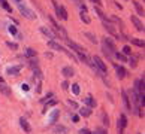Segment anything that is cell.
<instances>
[{
    "mask_svg": "<svg viewBox=\"0 0 145 134\" xmlns=\"http://www.w3.org/2000/svg\"><path fill=\"white\" fill-rule=\"evenodd\" d=\"M93 63H94V66L102 72V73H106L108 75V69H106V64L103 63V60L100 58V57H97V55H94L93 57Z\"/></svg>",
    "mask_w": 145,
    "mask_h": 134,
    "instance_id": "cell-1",
    "label": "cell"
},
{
    "mask_svg": "<svg viewBox=\"0 0 145 134\" xmlns=\"http://www.w3.org/2000/svg\"><path fill=\"white\" fill-rule=\"evenodd\" d=\"M18 9H19V12H21L24 17L29 18V19H34V18H36V15L33 14V12L30 11V9H29V8H26L23 3H18Z\"/></svg>",
    "mask_w": 145,
    "mask_h": 134,
    "instance_id": "cell-2",
    "label": "cell"
},
{
    "mask_svg": "<svg viewBox=\"0 0 145 134\" xmlns=\"http://www.w3.org/2000/svg\"><path fill=\"white\" fill-rule=\"evenodd\" d=\"M138 95H142L144 94V76H142V79H138L136 82H135V89H133Z\"/></svg>",
    "mask_w": 145,
    "mask_h": 134,
    "instance_id": "cell-3",
    "label": "cell"
},
{
    "mask_svg": "<svg viewBox=\"0 0 145 134\" xmlns=\"http://www.w3.org/2000/svg\"><path fill=\"white\" fill-rule=\"evenodd\" d=\"M54 8H55V12H57V15L61 18V19H67V12H66V9L63 8V6H58L55 2H54Z\"/></svg>",
    "mask_w": 145,
    "mask_h": 134,
    "instance_id": "cell-4",
    "label": "cell"
},
{
    "mask_svg": "<svg viewBox=\"0 0 145 134\" xmlns=\"http://www.w3.org/2000/svg\"><path fill=\"white\" fill-rule=\"evenodd\" d=\"M115 73H117V76H118L120 79H124V78L127 76V70L123 66H118V64H115Z\"/></svg>",
    "mask_w": 145,
    "mask_h": 134,
    "instance_id": "cell-5",
    "label": "cell"
},
{
    "mask_svg": "<svg viewBox=\"0 0 145 134\" xmlns=\"http://www.w3.org/2000/svg\"><path fill=\"white\" fill-rule=\"evenodd\" d=\"M65 42L69 45V46H70V48H72V49L75 51V52H84V48H82L81 45H78V43H75L73 40H70V39H66Z\"/></svg>",
    "mask_w": 145,
    "mask_h": 134,
    "instance_id": "cell-6",
    "label": "cell"
},
{
    "mask_svg": "<svg viewBox=\"0 0 145 134\" xmlns=\"http://www.w3.org/2000/svg\"><path fill=\"white\" fill-rule=\"evenodd\" d=\"M127 125V118L126 115H120V122H118V133L123 134V130H124V127Z\"/></svg>",
    "mask_w": 145,
    "mask_h": 134,
    "instance_id": "cell-7",
    "label": "cell"
},
{
    "mask_svg": "<svg viewBox=\"0 0 145 134\" xmlns=\"http://www.w3.org/2000/svg\"><path fill=\"white\" fill-rule=\"evenodd\" d=\"M103 27H105V30H108V31H109L111 34H114V36H117V37L120 39V36L117 34V30L114 28V25L111 24V22H109V21H103Z\"/></svg>",
    "mask_w": 145,
    "mask_h": 134,
    "instance_id": "cell-8",
    "label": "cell"
},
{
    "mask_svg": "<svg viewBox=\"0 0 145 134\" xmlns=\"http://www.w3.org/2000/svg\"><path fill=\"white\" fill-rule=\"evenodd\" d=\"M121 95H123V101H124V106H126V109L127 110H132V104H130V97L127 95V92L126 91H121Z\"/></svg>",
    "mask_w": 145,
    "mask_h": 134,
    "instance_id": "cell-9",
    "label": "cell"
},
{
    "mask_svg": "<svg viewBox=\"0 0 145 134\" xmlns=\"http://www.w3.org/2000/svg\"><path fill=\"white\" fill-rule=\"evenodd\" d=\"M103 43H105V45H106V46H108V48H109L111 51H112L114 54L117 52V48H115V43H114V42L111 40V39H109V37H105V39H103Z\"/></svg>",
    "mask_w": 145,
    "mask_h": 134,
    "instance_id": "cell-10",
    "label": "cell"
},
{
    "mask_svg": "<svg viewBox=\"0 0 145 134\" xmlns=\"http://www.w3.org/2000/svg\"><path fill=\"white\" fill-rule=\"evenodd\" d=\"M61 75H63L65 78H72V76L75 75V70H73L72 67H65V69L61 70Z\"/></svg>",
    "mask_w": 145,
    "mask_h": 134,
    "instance_id": "cell-11",
    "label": "cell"
},
{
    "mask_svg": "<svg viewBox=\"0 0 145 134\" xmlns=\"http://www.w3.org/2000/svg\"><path fill=\"white\" fill-rule=\"evenodd\" d=\"M132 22L135 24V27H136V30H139V31H144V24L139 21V18L136 17H132Z\"/></svg>",
    "mask_w": 145,
    "mask_h": 134,
    "instance_id": "cell-12",
    "label": "cell"
},
{
    "mask_svg": "<svg viewBox=\"0 0 145 134\" xmlns=\"http://www.w3.org/2000/svg\"><path fill=\"white\" fill-rule=\"evenodd\" d=\"M0 92H2L3 95H6V97H11V88H9L8 85H5V82L0 84Z\"/></svg>",
    "mask_w": 145,
    "mask_h": 134,
    "instance_id": "cell-13",
    "label": "cell"
},
{
    "mask_svg": "<svg viewBox=\"0 0 145 134\" xmlns=\"http://www.w3.org/2000/svg\"><path fill=\"white\" fill-rule=\"evenodd\" d=\"M48 45H49V48H52V49H55V51H63V52L66 51L65 48L60 45V43H57V42H54V40H49Z\"/></svg>",
    "mask_w": 145,
    "mask_h": 134,
    "instance_id": "cell-14",
    "label": "cell"
},
{
    "mask_svg": "<svg viewBox=\"0 0 145 134\" xmlns=\"http://www.w3.org/2000/svg\"><path fill=\"white\" fill-rule=\"evenodd\" d=\"M19 125L23 127V130H24L26 133H30V131H32V128H30V125H29V122H27L26 119H23V118L19 119Z\"/></svg>",
    "mask_w": 145,
    "mask_h": 134,
    "instance_id": "cell-15",
    "label": "cell"
},
{
    "mask_svg": "<svg viewBox=\"0 0 145 134\" xmlns=\"http://www.w3.org/2000/svg\"><path fill=\"white\" fill-rule=\"evenodd\" d=\"M19 70H21V66H14V67H9V69L6 70V73H8V75H18Z\"/></svg>",
    "mask_w": 145,
    "mask_h": 134,
    "instance_id": "cell-16",
    "label": "cell"
},
{
    "mask_svg": "<svg viewBox=\"0 0 145 134\" xmlns=\"http://www.w3.org/2000/svg\"><path fill=\"white\" fill-rule=\"evenodd\" d=\"M79 115L84 118H88L91 115V110H90V107H81L79 109Z\"/></svg>",
    "mask_w": 145,
    "mask_h": 134,
    "instance_id": "cell-17",
    "label": "cell"
},
{
    "mask_svg": "<svg viewBox=\"0 0 145 134\" xmlns=\"http://www.w3.org/2000/svg\"><path fill=\"white\" fill-rule=\"evenodd\" d=\"M130 40H132V43H133V45H136V46H139V48H144V46H145L144 40H141V39H136V37H132Z\"/></svg>",
    "mask_w": 145,
    "mask_h": 134,
    "instance_id": "cell-18",
    "label": "cell"
},
{
    "mask_svg": "<svg viewBox=\"0 0 145 134\" xmlns=\"http://www.w3.org/2000/svg\"><path fill=\"white\" fill-rule=\"evenodd\" d=\"M84 101H85V103H87V104H88V107H90V109H91V107H94V106H96V100H94V98H93V97H91V95H88V97H87V98H84Z\"/></svg>",
    "mask_w": 145,
    "mask_h": 134,
    "instance_id": "cell-19",
    "label": "cell"
},
{
    "mask_svg": "<svg viewBox=\"0 0 145 134\" xmlns=\"http://www.w3.org/2000/svg\"><path fill=\"white\" fill-rule=\"evenodd\" d=\"M102 49H103V54H105L106 57H109V58H111V57H112V55H114V52H112V51H111V49H109V48H108V46H106L105 43L102 45Z\"/></svg>",
    "mask_w": 145,
    "mask_h": 134,
    "instance_id": "cell-20",
    "label": "cell"
},
{
    "mask_svg": "<svg viewBox=\"0 0 145 134\" xmlns=\"http://www.w3.org/2000/svg\"><path fill=\"white\" fill-rule=\"evenodd\" d=\"M40 31H42V33L45 34V36H48L49 39H55V36H54V34L51 33V31H49V30L47 28V27H40Z\"/></svg>",
    "mask_w": 145,
    "mask_h": 134,
    "instance_id": "cell-21",
    "label": "cell"
},
{
    "mask_svg": "<svg viewBox=\"0 0 145 134\" xmlns=\"http://www.w3.org/2000/svg\"><path fill=\"white\" fill-rule=\"evenodd\" d=\"M81 19L85 22V24H90V18H88V15H87V11H81Z\"/></svg>",
    "mask_w": 145,
    "mask_h": 134,
    "instance_id": "cell-22",
    "label": "cell"
},
{
    "mask_svg": "<svg viewBox=\"0 0 145 134\" xmlns=\"http://www.w3.org/2000/svg\"><path fill=\"white\" fill-rule=\"evenodd\" d=\"M54 131L58 133V134H66L67 133V128H66V127H61V125H57V127L54 128Z\"/></svg>",
    "mask_w": 145,
    "mask_h": 134,
    "instance_id": "cell-23",
    "label": "cell"
},
{
    "mask_svg": "<svg viewBox=\"0 0 145 134\" xmlns=\"http://www.w3.org/2000/svg\"><path fill=\"white\" fill-rule=\"evenodd\" d=\"M85 37H88V40H90L91 43H97V39H96V36H94L93 33L87 31V33H85Z\"/></svg>",
    "mask_w": 145,
    "mask_h": 134,
    "instance_id": "cell-24",
    "label": "cell"
},
{
    "mask_svg": "<svg viewBox=\"0 0 145 134\" xmlns=\"http://www.w3.org/2000/svg\"><path fill=\"white\" fill-rule=\"evenodd\" d=\"M114 55H115V57H117L120 61H123V63H126V61H127V57H126L124 54H121V52H115Z\"/></svg>",
    "mask_w": 145,
    "mask_h": 134,
    "instance_id": "cell-25",
    "label": "cell"
},
{
    "mask_svg": "<svg viewBox=\"0 0 145 134\" xmlns=\"http://www.w3.org/2000/svg\"><path fill=\"white\" fill-rule=\"evenodd\" d=\"M94 11H96V14H97V15H99L100 18H102V21H108V19H106V15H105V14H103V12H102V11H100L99 8H94Z\"/></svg>",
    "mask_w": 145,
    "mask_h": 134,
    "instance_id": "cell-26",
    "label": "cell"
},
{
    "mask_svg": "<svg viewBox=\"0 0 145 134\" xmlns=\"http://www.w3.org/2000/svg\"><path fill=\"white\" fill-rule=\"evenodd\" d=\"M55 104H57V100H55V98H52V100H49L48 103L45 104V110H48L49 107H52V106H55Z\"/></svg>",
    "mask_w": 145,
    "mask_h": 134,
    "instance_id": "cell-27",
    "label": "cell"
},
{
    "mask_svg": "<svg viewBox=\"0 0 145 134\" xmlns=\"http://www.w3.org/2000/svg\"><path fill=\"white\" fill-rule=\"evenodd\" d=\"M26 55L27 57H36V51L33 49V48H27L26 49Z\"/></svg>",
    "mask_w": 145,
    "mask_h": 134,
    "instance_id": "cell-28",
    "label": "cell"
},
{
    "mask_svg": "<svg viewBox=\"0 0 145 134\" xmlns=\"http://www.w3.org/2000/svg\"><path fill=\"white\" fill-rule=\"evenodd\" d=\"M133 3H135V6H136V9H138L139 15H142V17H144V8H142V6H141V5H139L138 2H133Z\"/></svg>",
    "mask_w": 145,
    "mask_h": 134,
    "instance_id": "cell-29",
    "label": "cell"
},
{
    "mask_svg": "<svg viewBox=\"0 0 145 134\" xmlns=\"http://www.w3.org/2000/svg\"><path fill=\"white\" fill-rule=\"evenodd\" d=\"M72 92H73L75 95H78V94H79V85H78V84L72 85Z\"/></svg>",
    "mask_w": 145,
    "mask_h": 134,
    "instance_id": "cell-30",
    "label": "cell"
},
{
    "mask_svg": "<svg viewBox=\"0 0 145 134\" xmlns=\"http://www.w3.org/2000/svg\"><path fill=\"white\" fill-rule=\"evenodd\" d=\"M127 61L130 63V66H132V67H136V66H138V64H136V58H135V57H132V55L127 58Z\"/></svg>",
    "mask_w": 145,
    "mask_h": 134,
    "instance_id": "cell-31",
    "label": "cell"
},
{
    "mask_svg": "<svg viewBox=\"0 0 145 134\" xmlns=\"http://www.w3.org/2000/svg\"><path fill=\"white\" fill-rule=\"evenodd\" d=\"M29 63H30V67H32L33 70H36V69H39V66H37V60H30Z\"/></svg>",
    "mask_w": 145,
    "mask_h": 134,
    "instance_id": "cell-32",
    "label": "cell"
},
{
    "mask_svg": "<svg viewBox=\"0 0 145 134\" xmlns=\"http://www.w3.org/2000/svg\"><path fill=\"white\" fill-rule=\"evenodd\" d=\"M58 115H60V113H58V110H54V112H52V115H51V122H55V119L58 118Z\"/></svg>",
    "mask_w": 145,
    "mask_h": 134,
    "instance_id": "cell-33",
    "label": "cell"
},
{
    "mask_svg": "<svg viewBox=\"0 0 145 134\" xmlns=\"http://www.w3.org/2000/svg\"><path fill=\"white\" fill-rule=\"evenodd\" d=\"M123 54L127 57V55H132V49H130V46H124L123 48Z\"/></svg>",
    "mask_w": 145,
    "mask_h": 134,
    "instance_id": "cell-34",
    "label": "cell"
},
{
    "mask_svg": "<svg viewBox=\"0 0 145 134\" xmlns=\"http://www.w3.org/2000/svg\"><path fill=\"white\" fill-rule=\"evenodd\" d=\"M2 6H3V8H5V9H6V11H8V12H12V8H11V6H9V3H8V2H6V0H5V2H3V3H2Z\"/></svg>",
    "mask_w": 145,
    "mask_h": 134,
    "instance_id": "cell-35",
    "label": "cell"
},
{
    "mask_svg": "<svg viewBox=\"0 0 145 134\" xmlns=\"http://www.w3.org/2000/svg\"><path fill=\"white\" fill-rule=\"evenodd\" d=\"M6 45H8V46H9L11 49H18V45H16L15 42H8Z\"/></svg>",
    "mask_w": 145,
    "mask_h": 134,
    "instance_id": "cell-36",
    "label": "cell"
},
{
    "mask_svg": "<svg viewBox=\"0 0 145 134\" xmlns=\"http://www.w3.org/2000/svg\"><path fill=\"white\" fill-rule=\"evenodd\" d=\"M103 124H105V125H106V127H108V125H109V118L106 116V115H103Z\"/></svg>",
    "mask_w": 145,
    "mask_h": 134,
    "instance_id": "cell-37",
    "label": "cell"
},
{
    "mask_svg": "<svg viewBox=\"0 0 145 134\" xmlns=\"http://www.w3.org/2000/svg\"><path fill=\"white\" fill-rule=\"evenodd\" d=\"M9 31H11L12 34H18V31H16V28L14 27V25H11V27H9Z\"/></svg>",
    "mask_w": 145,
    "mask_h": 134,
    "instance_id": "cell-38",
    "label": "cell"
},
{
    "mask_svg": "<svg viewBox=\"0 0 145 134\" xmlns=\"http://www.w3.org/2000/svg\"><path fill=\"white\" fill-rule=\"evenodd\" d=\"M79 134H91L87 128H82V130H79Z\"/></svg>",
    "mask_w": 145,
    "mask_h": 134,
    "instance_id": "cell-39",
    "label": "cell"
},
{
    "mask_svg": "<svg viewBox=\"0 0 145 134\" xmlns=\"http://www.w3.org/2000/svg\"><path fill=\"white\" fill-rule=\"evenodd\" d=\"M67 103H69V104H70V106H72V107H78V104H76V103H75V101H67Z\"/></svg>",
    "mask_w": 145,
    "mask_h": 134,
    "instance_id": "cell-40",
    "label": "cell"
},
{
    "mask_svg": "<svg viewBox=\"0 0 145 134\" xmlns=\"http://www.w3.org/2000/svg\"><path fill=\"white\" fill-rule=\"evenodd\" d=\"M61 86H63V89H67V88H69V84H67V82H63Z\"/></svg>",
    "mask_w": 145,
    "mask_h": 134,
    "instance_id": "cell-41",
    "label": "cell"
},
{
    "mask_svg": "<svg viewBox=\"0 0 145 134\" xmlns=\"http://www.w3.org/2000/svg\"><path fill=\"white\" fill-rule=\"evenodd\" d=\"M78 119H79V116H76V115H73V118H72V121H73V122H78Z\"/></svg>",
    "mask_w": 145,
    "mask_h": 134,
    "instance_id": "cell-42",
    "label": "cell"
},
{
    "mask_svg": "<svg viewBox=\"0 0 145 134\" xmlns=\"http://www.w3.org/2000/svg\"><path fill=\"white\" fill-rule=\"evenodd\" d=\"M93 2H94V3H96L97 6H102V2H100V0H93Z\"/></svg>",
    "mask_w": 145,
    "mask_h": 134,
    "instance_id": "cell-43",
    "label": "cell"
},
{
    "mask_svg": "<svg viewBox=\"0 0 145 134\" xmlns=\"http://www.w3.org/2000/svg\"><path fill=\"white\" fill-rule=\"evenodd\" d=\"M23 89L24 91H29V85H23Z\"/></svg>",
    "mask_w": 145,
    "mask_h": 134,
    "instance_id": "cell-44",
    "label": "cell"
},
{
    "mask_svg": "<svg viewBox=\"0 0 145 134\" xmlns=\"http://www.w3.org/2000/svg\"><path fill=\"white\" fill-rule=\"evenodd\" d=\"M0 84H3V78L2 76H0Z\"/></svg>",
    "mask_w": 145,
    "mask_h": 134,
    "instance_id": "cell-45",
    "label": "cell"
},
{
    "mask_svg": "<svg viewBox=\"0 0 145 134\" xmlns=\"http://www.w3.org/2000/svg\"><path fill=\"white\" fill-rule=\"evenodd\" d=\"M16 3H23V0H15Z\"/></svg>",
    "mask_w": 145,
    "mask_h": 134,
    "instance_id": "cell-46",
    "label": "cell"
}]
</instances>
